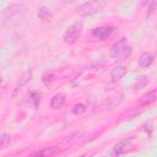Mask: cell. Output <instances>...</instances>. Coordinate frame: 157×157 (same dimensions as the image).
<instances>
[{"instance_id": "cell-1", "label": "cell", "mask_w": 157, "mask_h": 157, "mask_svg": "<svg viewBox=\"0 0 157 157\" xmlns=\"http://www.w3.org/2000/svg\"><path fill=\"white\" fill-rule=\"evenodd\" d=\"M131 52H132V47L130 45L128 39L126 38H121L118 42H115L113 44V47L110 48V56L114 60L121 61V60L128 59L131 55Z\"/></svg>"}, {"instance_id": "cell-2", "label": "cell", "mask_w": 157, "mask_h": 157, "mask_svg": "<svg viewBox=\"0 0 157 157\" xmlns=\"http://www.w3.org/2000/svg\"><path fill=\"white\" fill-rule=\"evenodd\" d=\"M82 32V22H75L72 23L64 33L63 36V40L66 44H74L76 43V40L78 39L80 34Z\"/></svg>"}, {"instance_id": "cell-3", "label": "cell", "mask_w": 157, "mask_h": 157, "mask_svg": "<svg viewBox=\"0 0 157 157\" xmlns=\"http://www.w3.org/2000/svg\"><path fill=\"white\" fill-rule=\"evenodd\" d=\"M115 29L117 28L115 27H112V26H109V27H98V28L92 29L91 34L97 40H105L108 37H110L115 32Z\"/></svg>"}, {"instance_id": "cell-4", "label": "cell", "mask_w": 157, "mask_h": 157, "mask_svg": "<svg viewBox=\"0 0 157 157\" xmlns=\"http://www.w3.org/2000/svg\"><path fill=\"white\" fill-rule=\"evenodd\" d=\"M59 151H60L59 146H49V147H43V148L31 153L27 157H52L53 155L58 153Z\"/></svg>"}, {"instance_id": "cell-5", "label": "cell", "mask_w": 157, "mask_h": 157, "mask_svg": "<svg viewBox=\"0 0 157 157\" xmlns=\"http://www.w3.org/2000/svg\"><path fill=\"white\" fill-rule=\"evenodd\" d=\"M99 9V4L98 2H94V1H88V2H83L82 5L78 6L77 11L80 15H91V13H94L97 10Z\"/></svg>"}, {"instance_id": "cell-6", "label": "cell", "mask_w": 157, "mask_h": 157, "mask_svg": "<svg viewBox=\"0 0 157 157\" xmlns=\"http://www.w3.org/2000/svg\"><path fill=\"white\" fill-rule=\"evenodd\" d=\"M132 141H134V136H130V137H128V139H124V140L119 141V142L115 144V146H114V153H115V155L125 153V152L129 150V147H130V145H131Z\"/></svg>"}, {"instance_id": "cell-7", "label": "cell", "mask_w": 157, "mask_h": 157, "mask_svg": "<svg viewBox=\"0 0 157 157\" xmlns=\"http://www.w3.org/2000/svg\"><path fill=\"white\" fill-rule=\"evenodd\" d=\"M65 102H66V96L64 93H61V92L56 93L50 99V108L52 109H59L65 104Z\"/></svg>"}, {"instance_id": "cell-8", "label": "cell", "mask_w": 157, "mask_h": 157, "mask_svg": "<svg viewBox=\"0 0 157 157\" xmlns=\"http://www.w3.org/2000/svg\"><path fill=\"white\" fill-rule=\"evenodd\" d=\"M153 60H155V56H153L152 53H150V52H144V53H141V55H140V58H139V64H140V66H142V67H148V66L153 63Z\"/></svg>"}, {"instance_id": "cell-9", "label": "cell", "mask_w": 157, "mask_h": 157, "mask_svg": "<svg viewBox=\"0 0 157 157\" xmlns=\"http://www.w3.org/2000/svg\"><path fill=\"white\" fill-rule=\"evenodd\" d=\"M125 74H126V67L125 66H115L110 71V78H112V81L115 82V81L120 80Z\"/></svg>"}, {"instance_id": "cell-10", "label": "cell", "mask_w": 157, "mask_h": 157, "mask_svg": "<svg viewBox=\"0 0 157 157\" xmlns=\"http://www.w3.org/2000/svg\"><path fill=\"white\" fill-rule=\"evenodd\" d=\"M121 99H123V93H121V92H115L114 94H112V96L108 98V101H107V107H108V109H112V108H114L115 105H118V104L121 102Z\"/></svg>"}, {"instance_id": "cell-11", "label": "cell", "mask_w": 157, "mask_h": 157, "mask_svg": "<svg viewBox=\"0 0 157 157\" xmlns=\"http://www.w3.org/2000/svg\"><path fill=\"white\" fill-rule=\"evenodd\" d=\"M37 15H38V17H39L43 22H50V21H52V18H53L52 12H50L45 6H40V7L38 9Z\"/></svg>"}, {"instance_id": "cell-12", "label": "cell", "mask_w": 157, "mask_h": 157, "mask_svg": "<svg viewBox=\"0 0 157 157\" xmlns=\"http://www.w3.org/2000/svg\"><path fill=\"white\" fill-rule=\"evenodd\" d=\"M147 83H148V77H147V76H145V75H141V76L136 77L135 83H134V88H136V90L142 88V87L147 86Z\"/></svg>"}, {"instance_id": "cell-13", "label": "cell", "mask_w": 157, "mask_h": 157, "mask_svg": "<svg viewBox=\"0 0 157 157\" xmlns=\"http://www.w3.org/2000/svg\"><path fill=\"white\" fill-rule=\"evenodd\" d=\"M156 101V91L155 90H152L148 94H146L145 97H144V99H142V105H146V104H150V103H152V102H155Z\"/></svg>"}, {"instance_id": "cell-14", "label": "cell", "mask_w": 157, "mask_h": 157, "mask_svg": "<svg viewBox=\"0 0 157 157\" xmlns=\"http://www.w3.org/2000/svg\"><path fill=\"white\" fill-rule=\"evenodd\" d=\"M10 141H11V135H9V134L0 135V150H4L5 147H7Z\"/></svg>"}, {"instance_id": "cell-15", "label": "cell", "mask_w": 157, "mask_h": 157, "mask_svg": "<svg viewBox=\"0 0 157 157\" xmlns=\"http://www.w3.org/2000/svg\"><path fill=\"white\" fill-rule=\"evenodd\" d=\"M85 112H86V105L82 104V103H77V104H75L74 108H72V113L76 114V115H80V114H82V113H85Z\"/></svg>"}, {"instance_id": "cell-16", "label": "cell", "mask_w": 157, "mask_h": 157, "mask_svg": "<svg viewBox=\"0 0 157 157\" xmlns=\"http://www.w3.org/2000/svg\"><path fill=\"white\" fill-rule=\"evenodd\" d=\"M31 75H32L31 70H28V71H26V72H25V75L22 76V80H21V82H18V85H17V90H18L21 86H23L26 82H28V81L31 80Z\"/></svg>"}, {"instance_id": "cell-17", "label": "cell", "mask_w": 157, "mask_h": 157, "mask_svg": "<svg viewBox=\"0 0 157 157\" xmlns=\"http://www.w3.org/2000/svg\"><path fill=\"white\" fill-rule=\"evenodd\" d=\"M93 155L92 153H85V155H82V156H80V157H92Z\"/></svg>"}]
</instances>
